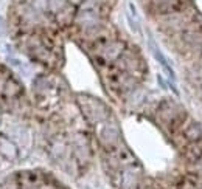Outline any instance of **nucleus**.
<instances>
[{
  "label": "nucleus",
  "instance_id": "1",
  "mask_svg": "<svg viewBox=\"0 0 202 189\" xmlns=\"http://www.w3.org/2000/svg\"><path fill=\"white\" fill-rule=\"evenodd\" d=\"M33 107L20 81L0 64V174L16 167L30 154Z\"/></svg>",
  "mask_w": 202,
  "mask_h": 189
},
{
  "label": "nucleus",
  "instance_id": "2",
  "mask_svg": "<svg viewBox=\"0 0 202 189\" xmlns=\"http://www.w3.org/2000/svg\"><path fill=\"white\" fill-rule=\"evenodd\" d=\"M0 189H67L51 174L39 169H25L8 174L0 180Z\"/></svg>",
  "mask_w": 202,
  "mask_h": 189
}]
</instances>
